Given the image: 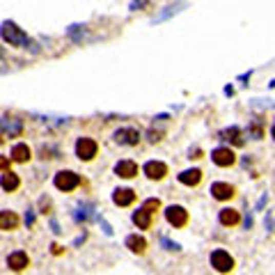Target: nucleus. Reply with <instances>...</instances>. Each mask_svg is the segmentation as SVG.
Returning a JSON list of instances; mask_svg holds the SVG:
<instances>
[{
    "label": "nucleus",
    "instance_id": "1",
    "mask_svg": "<svg viewBox=\"0 0 275 275\" xmlns=\"http://www.w3.org/2000/svg\"><path fill=\"white\" fill-rule=\"evenodd\" d=\"M0 34H3V39L9 44V46H18V48H28L30 46V37H28L26 32L21 30V28L16 26V23L12 21H5L3 28H0Z\"/></svg>",
    "mask_w": 275,
    "mask_h": 275
},
{
    "label": "nucleus",
    "instance_id": "2",
    "mask_svg": "<svg viewBox=\"0 0 275 275\" xmlns=\"http://www.w3.org/2000/svg\"><path fill=\"white\" fill-rule=\"evenodd\" d=\"M53 184H55L57 190H65V193H69V190L78 188L81 186V176L76 174V172L71 170H62L55 174V179H53Z\"/></svg>",
    "mask_w": 275,
    "mask_h": 275
},
{
    "label": "nucleus",
    "instance_id": "3",
    "mask_svg": "<svg viewBox=\"0 0 275 275\" xmlns=\"http://www.w3.org/2000/svg\"><path fill=\"white\" fill-rule=\"evenodd\" d=\"M96 151H99V145H96L92 138H78V142H76V156L81 161H92L96 156Z\"/></svg>",
    "mask_w": 275,
    "mask_h": 275
},
{
    "label": "nucleus",
    "instance_id": "4",
    "mask_svg": "<svg viewBox=\"0 0 275 275\" xmlns=\"http://www.w3.org/2000/svg\"><path fill=\"white\" fill-rule=\"evenodd\" d=\"M211 266L218 273H229L234 268V259L229 257V252H225V250H213V252H211Z\"/></svg>",
    "mask_w": 275,
    "mask_h": 275
},
{
    "label": "nucleus",
    "instance_id": "5",
    "mask_svg": "<svg viewBox=\"0 0 275 275\" xmlns=\"http://www.w3.org/2000/svg\"><path fill=\"white\" fill-rule=\"evenodd\" d=\"M165 218H168V223L172 227H184L186 223H188V211L184 209V206H176L172 204L165 209Z\"/></svg>",
    "mask_w": 275,
    "mask_h": 275
},
{
    "label": "nucleus",
    "instance_id": "6",
    "mask_svg": "<svg viewBox=\"0 0 275 275\" xmlns=\"http://www.w3.org/2000/svg\"><path fill=\"white\" fill-rule=\"evenodd\" d=\"M211 159H213V163L220 165V168H229V165H234L237 156H234V151L229 149V147H218V149H213Z\"/></svg>",
    "mask_w": 275,
    "mask_h": 275
},
{
    "label": "nucleus",
    "instance_id": "7",
    "mask_svg": "<svg viewBox=\"0 0 275 275\" xmlns=\"http://www.w3.org/2000/svg\"><path fill=\"white\" fill-rule=\"evenodd\" d=\"M0 129H3L5 138H16V135H21L23 124L16 117H5V120H0Z\"/></svg>",
    "mask_w": 275,
    "mask_h": 275
},
{
    "label": "nucleus",
    "instance_id": "8",
    "mask_svg": "<svg viewBox=\"0 0 275 275\" xmlns=\"http://www.w3.org/2000/svg\"><path fill=\"white\" fill-rule=\"evenodd\" d=\"M7 266L12 268V271H23V268L30 266V259H28V254L23 252V250H16V252H12L7 257Z\"/></svg>",
    "mask_w": 275,
    "mask_h": 275
},
{
    "label": "nucleus",
    "instance_id": "9",
    "mask_svg": "<svg viewBox=\"0 0 275 275\" xmlns=\"http://www.w3.org/2000/svg\"><path fill=\"white\" fill-rule=\"evenodd\" d=\"M145 174L149 176V179L159 181L168 174V165L161 163V161H149V163H145Z\"/></svg>",
    "mask_w": 275,
    "mask_h": 275
},
{
    "label": "nucleus",
    "instance_id": "10",
    "mask_svg": "<svg viewBox=\"0 0 275 275\" xmlns=\"http://www.w3.org/2000/svg\"><path fill=\"white\" fill-rule=\"evenodd\" d=\"M115 174L122 176V179H133L138 174V165L133 161H120V163L115 165Z\"/></svg>",
    "mask_w": 275,
    "mask_h": 275
},
{
    "label": "nucleus",
    "instance_id": "11",
    "mask_svg": "<svg viewBox=\"0 0 275 275\" xmlns=\"http://www.w3.org/2000/svg\"><path fill=\"white\" fill-rule=\"evenodd\" d=\"M21 186V179H18V174H14V172H5L3 176H0V188L5 190V193H14V190Z\"/></svg>",
    "mask_w": 275,
    "mask_h": 275
},
{
    "label": "nucleus",
    "instance_id": "12",
    "mask_svg": "<svg viewBox=\"0 0 275 275\" xmlns=\"http://www.w3.org/2000/svg\"><path fill=\"white\" fill-rule=\"evenodd\" d=\"M133 200H135V193L131 188H117L115 193H112V202L117 206H129V204H133Z\"/></svg>",
    "mask_w": 275,
    "mask_h": 275
},
{
    "label": "nucleus",
    "instance_id": "13",
    "mask_svg": "<svg viewBox=\"0 0 275 275\" xmlns=\"http://www.w3.org/2000/svg\"><path fill=\"white\" fill-rule=\"evenodd\" d=\"M211 195H213L215 200H220V202H225V200L234 198V188L229 184H223V181H218V184L211 186Z\"/></svg>",
    "mask_w": 275,
    "mask_h": 275
},
{
    "label": "nucleus",
    "instance_id": "14",
    "mask_svg": "<svg viewBox=\"0 0 275 275\" xmlns=\"http://www.w3.org/2000/svg\"><path fill=\"white\" fill-rule=\"evenodd\" d=\"M138 140H140V133L135 129H120L115 133V142L120 145H138Z\"/></svg>",
    "mask_w": 275,
    "mask_h": 275
},
{
    "label": "nucleus",
    "instance_id": "15",
    "mask_svg": "<svg viewBox=\"0 0 275 275\" xmlns=\"http://www.w3.org/2000/svg\"><path fill=\"white\" fill-rule=\"evenodd\" d=\"M18 227V215L14 211H0V229L3 232H12Z\"/></svg>",
    "mask_w": 275,
    "mask_h": 275
},
{
    "label": "nucleus",
    "instance_id": "16",
    "mask_svg": "<svg viewBox=\"0 0 275 275\" xmlns=\"http://www.w3.org/2000/svg\"><path fill=\"white\" fill-rule=\"evenodd\" d=\"M12 161H16V163H28V161H30V147L23 145V142L14 145L12 147Z\"/></svg>",
    "mask_w": 275,
    "mask_h": 275
},
{
    "label": "nucleus",
    "instance_id": "17",
    "mask_svg": "<svg viewBox=\"0 0 275 275\" xmlns=\"http://www.w3.org/2000/svg\"><path fill=\"white\" fill-rule=\"evenodd\" d=\"M179 181L184 186H198L200 181H202V172L200 170H184L179 174Z\"/></svg>",
    "mask_w": 275,
    "mask_h": 275
},
{
    "label": "nucleus",
    "instance_id": "18",
    "mask_svg": "<svg viewBox=\"0 0 275 275\" xmlns=\"http://www.w3.org/2000/svg\"><path fill=\"white\" fill-rule=\"evenodd\" d=\"M126 248H129L131 252H135V254H142L147 250V241L142 237H138V234H131V237L126 239Z\"/></svg>",
    "mask_w": 275,
    "mask_h": 275
},
{
    "label": "nucleus",
    "instance_id": "19",
    "mask_svg": "<svg viewBox=\"0 0 275 275\" xmlns=\"http://www.w3.org/2000/svg\"><path fill=\"white\" fill-rule=\"evenodd\" d=\"M133 223L138 225V229H149L151 227V213L145 209H138L133 213Z\"/></svg>",
    "mask_w": 275,
    "mask_h": 275
},
{
    "label": "nucleus",
    "instance_id": "20",
    "mask_svg": "<svg viewBox=\"0 0 275 275\" xmlns=\"http://www.w3.org/2000/svg\"><path fill=\"white\" fill-rule=\"evenodd\" d=\"M220 138H223V140H227V142H232V145H237V147L243 145V138H241V129H237V126H232V129H225L223 133H220Z\"/></svg>",
    "mask_w": 275,
    "mask_h": 275
},
{
    "label": "nucleus",
    "instance_id": "21",
    "mask_svg": "<svg viewBox=\"0 0 275 275\" xmlns=\"http://www.w3.org/2000/svg\"><path fill=\"white\" fill-rule=\"evenodd\" d=\"M220 223H223L225 227H232V225H237L239 223V211L223 209V211H220Z\"/></svg>",
    "mask_w": 275,
    "mask_h": 275
},
{
    "label": "nucleus",
    "instance_id": "22",
    "mask_svg": "<svg viewBox=\"0 0 275 275\" xmlns=\"http://www.w3.org/2000/svg\"><path fill=\"white\" fill-rule=\"evenodd\" d=\"M142 209H145V211H149V213H154V211H159V209H161V200H156V198L145 200V204H142Z\"/></svg>",
    "mask_w": 275,
    "mask_h": 275
},
{
    "label": "nucleus",
    "instance_id": "23",
    "mask_svg": "<svg viewBox=\"0 0 275 275\" xmlns=\"http://www.w3.org/2000/svg\"><path fill=\"white\" fill-rule=\"evenodd\" d=\"M252 135L254 138H262V126H259V122H254V124H252Z\"/></svg>",
    "mask_w": 275,
    "mask_h": 275
},
{
    "label": "nucleus",
    "instance_id": "24",
    "mask_svg": "<svg viewBox=\"0 0 275 275\" xmlns=\"http://www.w3.org/2000/svg\"><path fill=\"white\" fill-rule=\"evenodd\" d=\"M0 170H9V159L7 156H0Z\"/></svg>",
    "mask_w": 275,
    "mask_h": 275
},
{
    "label": "nucleus",
    "instance_id": "25",
    "mask_svg": "<svg viewBox=\"0 0 275 275\" xmlns=\"http://www.w3.org/2000/svg\"><path fill=\"white\" fill-rule=\"evenodd\" d=\"M147 5V0H133V5H131V9H142Z\"/></svg>",
    "mask_w": 275,
    "mask_h": 275
},
{
    "label": "nucleus",
    "instance_id": "26",
    "mask_svg": "<svg viewBox=\"0 0 275 275\" xmlns=\"http://www.w3.org/2000/svg\"><path fill=\"white\" fill-rule=\"evenodd\" d=\"M200 154H202V151H200V149H195V151H190V159H202V156H200Z\"/></svg>",
    "mask_w": 275,
    "mask_h": 275
},
{
    "label": "nucleus",
    "instance_id": "27",
    "mask_svg": "<svg viewBox=\"0 0 275 275\" xmlns=\"http://www.w3.org/2000/svg\"><path fill=\"white\" fill-rule=\"evenodd\" d=\"M273 138H275V124H273Z\"/></svg>",
    "mask_w": 275,
    "mask_h": 275
}]
</instances>
